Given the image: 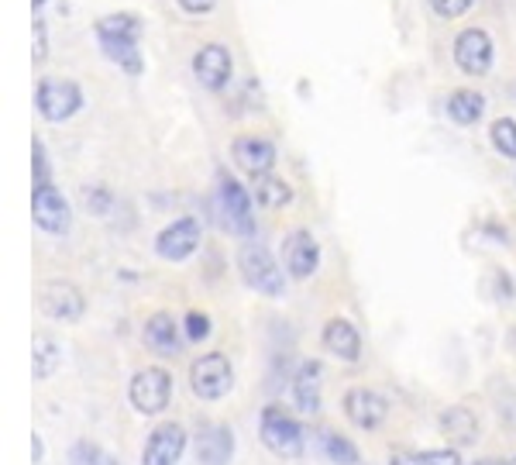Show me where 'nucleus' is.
I'll list each match as a JSON object with an SVG mask.
<instances>
[{
  "label": "nucleus",
  "instance_id": "39448f33",
  "mask_svg": "<svg viewBox=\"0 0 516 465\" xmlns=\"http://www.w3.org/2000/svg\"><path fill=\"white\" fill-rule=\"evenodd\" d=\"M190 390L203 403H217L234 390V366L224 352H207L193 359L190 366Z\"/></svg>",
  "mask_w": 516,
  "mask_h": 465
},
{
  "label": "nucleus",
  "instance_id": "a878e982",
  "mask_svg": "<svg viewBox=\"0 0 516 465\" xmlns=\"http://www.w3.org/2000/svg\"><path fill=\"white\" fill-rule=\"evenodd\" d=\"M62 366V348L52 335H35V379H49Z\"/></svg>",
  "mask_w": 516,
  "mask_h": 465
},
{
  "label": "nucleus",
  "instance_id": "e433bc0d",
  "mask_svg": "<svg viewBox=\"0 0 516 465\" xmlns=\"http://www.w3.org/2000/svg\"><path fill=\"white\" fill-rule=\"evenodd\" d=\"M472 465H510V462H503V459H475Z\"/></svg>",
  "mask_w": 516,
  "mask_h": 465
},
{
  "label": "nucleus",
  "instance_id": "aec40b11",
  "mask_svg": "<svg viewBox=\"0 0 516 465\" xmlns=\"http://www.w3.org/2000/svg\"><path fill=\"white\" fill-rule=\"evenodd\" d=\"M320 345H324L327 355L341 362H358L362 359V331L348 321V317H331L320 331Z\"/></svg>",
  "mask_w": 516,
  "mask_h": 465
},
{
  "label": "nucleus",
  "instance_id": "20e7f679",
  "mask_svg": "<svg viewBox=\"0 0 516 465\" xmlns=\"http://www.w3.org/2000/svg\"><path fill=\"white\" fill-rule=\"evenodd\" d=\"M217 211H221V224L238 238H255V197L245 190L228 169L217 173Z\"/></svg>",
  "mask_w": 516,
  "mask_h": 465
},
{
  "label": "nucleus",
  "instance_id": "b1692460",
  "mask_svg": "<svg viewBox=\"0 0 516 465\" xmlns=\"http://www.w3.org/2000/svg\"><path fill=\"white\" fill-rule=\"evenodd\" d=\"M444 111H448V118L461 124V128H472V124L482 121V114H486V97H482L479 90H468L461 87L448 97V104H444Z\"/></svg>",
  "mask_w": 516,
  "mask_h": 465
},
{
  "label": "nucleus",
  "instance_id": "412c9836",
  "mask_svg": "<svg viewBox=\"0 0 516 465\" xmlns=\"http://www.w3.org/2000/svg\"><path fill=\"white\" fill-rule=\"evenodd\" d=\"M437 428H441V434L455 448H468L479 441V417H475L468 407H448L441 417H437Z\"/></svg>",
  "mask_w": 516,
  "mask_h": 465
},
{
  "label": "nucleus",
  "instance_id": "2eb2a0df",
  "mask_svg": "<svg viewBox=\"0 0 516 465\" xmlns=\"http://www.w3.org/2000/svg\"><path fill=\"white\" fill-rule=\"evenodd\" d=\"M193 76H197V83L203 90H228L231 87V76H234V59L228 52V45L221 42H207L197 49V56H193Z\"/></svg>",
  "mask_w": 516,
  "mask_h": 465
},
{
  "label": "nucleus",
  "instance_id": "7c9ffc66",
  "mask_svg": "<svg viewBox=\"0 0 516 465\" xmlns=\"http://www.w3.org/2000/svg\"><path fill=\"white\" fill-rule=\"evenodd\" d=\"M31 176H35V186H38V183H52L49 152H45V142H42V138H35V142H31Z\"/></svg>",
  "mask_w": 516,
  "mask_h": 465
},
{
  "label": "nucleus",
  "instance_id": "473e14b6",
  "mask_svg": "<svg viewBox=\"0 0 516 465\" xmlns=\"http://www.w3.org/2000/svg\"><path fill=\"white\" fill-rule=\"evenodd\" d=\"M492 293H496V300H503V304H510V300L516 297L513 276L506 273V269H496V273H492Z\"/></svg>",
  "mask_w": 516,
  "mask_h": 465
},
{
  "label": "nucleus",
  "instance_id": "a211bd4d",
  "mask_svg": "<svg viewBox=\"0 0 516 465\" xmlns=\"http://www.w3.org/2000/svg\"><path fill=\"white\" fill-rule=\"evenodd\" d=\"M142 341L152 348L155 355L162 359H172V355L183 352L186 345V331L169 310H155L152 317H145V328H142Z\"/></svg>",
  "mask_w": 516,
  "mask_h": 465
},
{
  "label": "nucleus",
  "instance_id": "cd10ccee",
  "mask_svg": "<svg viewBox=\"0 0 516 465\" xmlns=\"http://www.w3.org/2000/svg\"><path fill=\"white\" fill-rule=\"evenodd\" d=\"M83 204H86V211H90V214L107 217V214H111V207H114V193L107 190V186L93 183V186H86V190H83Z\"/></svg>",
  "mask_w": 516,
  "mask_h": 465
},
{
  "label": "nucleus",
  "instance_id": "ddd939ff",
  "mask_svg": "<svg viewBox=\"0 0 516 465\" xmlns=\"http://www.w3.org/2000/svg\"><path fill=\"white\" fill-rule=\"evenodd\" d=\"M193 455H197V465H231L234 459V431L231 424H221V421H203L197 424L193 431Z\"/></svg>",
  "mask_w": 516,
  "mask_h": 465
},
{
  "label": "nucleus",
  "instance_id": "9b49d317",
  "mask_svg": "<svg viewBox=\"0 0 516 465\" xmlns=\"http://www.w3.org/2000/svg\"><path fill=\"white\" fill-rule=\"evenodd\" d=\"M341 410L358 431H379L393 407H389V400L382 397L379 390H372V386H351L341 400Z\"/></svg>",
  "mask_w": 516,
  "mask_h": 465
},
{
  "label": "nucleus",
  "instance_id": "f3484780",
  "mask_svg": "<svg viewBox=\"0 0 516 465\" xmlns=\"http://www.w3.org/2000/svg\"><path fill=\"white\" fill-rule=\"evenodd\" d=\"M492 59H496V49H492V38L482 28H465L455 38V66L465 76H486L492 69Z\"/></svg>",
  "mask_w": 516,
  "mask_h": 465
},
{
  "label": "nucleus",
  "instance_id": "9d476101",
  "mask_svg": "<svg viewBox=\"0 0 516 465\" xmlns=\"http://www.w3.org/2000/svg\"><path fill=\"white\" fill-rule=\"evenodd\" d=\"M38 307H42L45 317L62 324H76L86 314V297L76 283L69 279H49V283L38 290Z\"/></svg>",
  "mask_w": 516,
  "mask_h": 465
},
{
  "label": "nucleus",
  "instance_id": "c85d7f7f",
  "mask_svg": "<svg viewBox=\"0 0 516 465\" xmlns=\"http://www.w3.org/2000/svg\"><path fill=\"white\" fill-rule=\"evenodd\" d=\"M183 331H186V341L200 345V341L210 338V331H214V321H210V314H203V310H190V314L183 317Z\"/></svg>",
  "mask_w": 516,
  "mask_h": 465
},
{
  "label": "nucleus",
  "instance_id": "2f4dec72",
  "mask_svg": "<svg viewBox=\"0 0 516 465\" xmlns=\"http://www.w3.org/2000/svg\"><path fill=\"white\" fill-rule=\"evenodd\" d=\"M430 4V11L437 14V18H444V21H455L461 18V14H468L472 11V4L475 0H427Z\"/></svg>",
  "mask_w": 516,
  "mask_h": 465
},
{
  "label": "nucleus",
  "instance_id": "4be33fe9",
  "mask_svg": "<svg viewBox=\"0 0 516 465\" xmlns=\"http://www.w3.org/2000/svg\"><path fill=\"white\" fill-rule=\"evenodd\" d=\"M314 441H317V452L324 455L327 462H334V465H365L362 452H358V445L348 438V434H341L334 428H320L314 434Z\"/></svg>",
  "mask_w": 516,
  "mask_h": 465
},
{
  "label": "nucleus",
  "instance_id": "72a5a7b5",
  "mask_svg": "<svg viewBox=\"0 0 516 465\" xmlns=\"http://www.w3.org/2000/svg\"><path fill=\"white\" fill-rule=\"evenodd\" d=\"M176 4L183 7L186 14H207V11H214L217 0H176Z\"/></svg>",
  "mask_w": 516,
  "mask_h": 465
},
{
  "label": "nucleus",
  "instance_id": "6ab92c4d",
  "mask_svg": "<svg viewBox=\"0 0 516 465\" xmlns=\"http://www.w3.org/2000/svg\"><path fill=\"white\" fill-rule=\"evenodd\" d=\"M231 159H234V166H238L241 173L262 176V173H272V169H276L279 152H276V145H272L269 138L241 135V138H234V145H231Z\"/></svg>",
  "mask_w": 516,
  "mask_h": 465
},
{
  "label": "nucleus",
  "instance_id": "5701e85b",
  "mask_svg": "<svg viewBox=\"0 0 516 465\" xmlns=\"http://www.w3.org/2000/svg\"><path fill=\"white\" fill-rule=\"evenodd\" d=\"M252 197L265 211H283V207L293 204V186H289L283 176L262 173V176H252Z\"/></svg>",
  "mask_w": 516,
  "mask_h": 465
},
{
  "label": "nucleus",
  "instance_id": "6e6552de",
  "mask_svg": "<svg viewBox=\"0 0 516 465\" xmlns=\"http://www.w3.org/2000/svg\"><path fill=\"white\" fill-rule=\"evenodd\" d=\"M35 107L49 124H62L83 111V90L73 80H42L35 90Z\"/></svg>",
  "mask_w": 516,
  "mask_h": 465
},
{
  "label": "nucleus",
  "instance_id": "f257e3e1",
  "mask_svg": "<svg viewBox=\"0 0 516 465\" xmlns=\"http://www.w3.org/2000/svg\"><path fill=\"white\" fill-rule=\"evenodd\" d=\"M142 18L131 11H117V14H104L97 21V42L104 49V56L117 62L128 76H142L145 62L142 52H138V42H142Z\"/></svg>",
  "mask_w": 516,
  "mask_h": 465
},
{
  "label": "nucleus",
  "instance_id": "dca6fc26",
  "mask_svg": "<svg viewBox=\"0 0 516 465\" xmlns=\"http://www.w3.org/2000/svg\"><path fill=\"white\" fill-rule=\"evenodd\" d=\"M283 266L286 276L296 279V283H307L310 276H317L320 269V242L310 235L307 228H296L286 235L283 242Z\"/></svg>",
  "mask_w": 516,
  "mask_h": 465
},
{
  "label": "nucleus",
  "instance_id": "393cba45",
  "mask_svg": "<svg viewBox=\"0 0 516 465\" xmlns=\"http://www.w3.org/2000/svg\"><path fill=\"white\" fill-rule=\"evenodd\" d=\"M69 465H121V459L107 452L100 441L80 438L69 445Z\"/></svg>",
  "mask_w": 516,
  "mask_h": 465
},
{
  "label": "nucleus",
  "instance_id": "4468645a",
  "mask_svg": "<svg viewBox=\"0 0 516 465\" xmlns=\"http://www.w3.org/2000/svg\"><path fill=\"white\" fill-rule=\"evenodd\" d=\"M289 393H293V407L303 417H317L324 407V362L303 359L289 376Z\"/></svg>",
  "mask_w": 516,
  "mask_h": 465
},
{
  "label": "nucleus",
  "instance_id": "bb28decb",
  "mask_svg": "<svg viewBox=\"0 0 516 465\" xmlns=\"http://www.w3.org/2000/svg\"><path fill=\"white\" fill-rule=\"evenodd\" d=\"M489 142L503 159L516 162V121L513 118H496L489 124Z\"/></svg>",
  "mask_w": 516,
  "mask_h": 465
},
{
  "label": "nucleus",
  "instance_id": "f704fd0d",
  "mask_svg": "<svg viewBox=\"0 0 516 465\" xmlns=\"http://www.w3.org/2000/svg\"><path fill=\"white\" fill-rule=\"evenodd\" d=\"M31 459H35V465L45 462V441H42V434H35V438H31Z\"/></svg>",
  "mask_w": 516,
  "mask_h": 465
},
{
  "label": "nucleus",
  "instance_id": "423d86ee",
  "mask_svg": "<svg viewBox=\"0 0 516 465\" xmlns=\"http://www.w3.org/2000/svg\"><path fill=\"white\" fill-rule=\"evenodd\" d=\"M128 400L142 417H159L172 403V372L162 366H145L131 376Z\"/></svg>",
  "mask_w": 516,
  "mask_h": 465
},
{
  "label": "nucleus",
  "instance_id": "4c0bfd02",
  "mask_svg": "<svg viewBox=\"0 0 516 465\" xmlns=\"http://www.w3.org/2000/svg\"><path fill=\"white\" fill-rule=\"evenodd\" d=\"M31 4H35V11H42V7H45V0H31Z\"/></svg>",
  "mask_w": 516,
  "mask_h": 465
},
{
  "label": "nucleus",
  "instance_id": "c756f323",
  "mask_svg": "<svg viewBox=\"0 0 516 465\" xmlns=\"http://www.w3.org/2000/svg\"><path fill=\"white\" fill-rule=\"evenodd\" d=\"M417 465H465L461 452L455 445H444V448H424V452H413Z\"/></svg>",
  "mask_w": 516,
  "mask_h": 465
},
{
  "label": "nucleus",
  "instance_id": "c9c22d12",
  "mask_svg": "<svg viewBox=\"0 0 516 465\" xmlns=\"http://www.w3.org/2000/svg\"><path fill=\"white\" fill-rule=\"evenodd\" d=\"M389 465H417V459H413V452H403L400 448V452L389 455Z\"/></svg>",
  "mask_w": 516,
  "mask_h": 465
},
{
  "label": "nucleus",
  "instance_id": "1a4fd4ad",
  "mask_svg": "<svg viewBox=\"0 0 516 465\" xmlns=\"http://www.w3.org/2000/svg\"><path fill=\"white\" fill-rule=\"evenodd\" d=\"M203 242V224L197 217H176L166 228L155 235V255L166 262H186L190 255H197V248Z\"/></svg>",
  "mask_w": 516,
  "mask_h": 465
},
{
  "label": "nucleus",
  "instance_id": "7ed1b4c3",
  "mask_svg": "<svg viewBox=\"0 0 516 465\" xmlns=\"http://www.w3.org/2000/svg\"><path fill=\"white\" fill-rule=\"evenodd\" d=\"M238 273L245 279L248 290L262 293V297L279 300L286 293V266H279V259L269 252L262 242L248 238L245 245L238 248Z\"/></svg>",
  "mask_w": 516,
  "mask_h": 465
},
{
  "label": "nucleus",
  "instance_id": "58836bf2",
  "mask_svg": "<svg viewBox=\"0 0 516 465\" xmlns=\"http://www.w3.org/2000/svg\"><path fill=\"white\" fill-rule=\"evenodd\" d=\"M510 465H516V459H513V462H510Z\"/></svg>",
  "mask_w": 516,
  "mask_h": 465
},
{
  "label": "nucleus",
  "instance_id": "f8f14e48",
  "mask_svg": "<svg viewBox=\"0 0 516 465\" xmlns=\"http://www.w3.org/2000/svg\"><path fill=\"white\" fill-rule=\"evenodd\" d=\"M190 445H193L190 431H186L183 424H176V421H166L145 438L142 465H179Z\"/></svg>",
  "mask_w": 516,
  "mask_h": 465
},
{
  "label": "nucleus",
  "instance_id": "f03ea898",
  "mask_svg": "<svg viewBox=\"0 0 516 465\" xmlns=\"http://www.w3.org/2000/svg\"><path fill=\"white\" fill-rule=\"evenodd\" d=\"M258 438L279 459H300L307 452V428L286 403H265L258 414Z\"/></svg>",
  "mask_w": 516,
  "mask_h": 465
},
{
  "label": "nucleus",
  "instance_id": "0eeeda50",
  "mask_svg": "<svg viewBox=\"0 0 516 465\" xmlns=\"http://www.w3.org/2000/svg\"><path fill=\"white\" fill-rule=\"evenodd\" d=\"M31 217H35V224L45 235L56 238L69 235V228H73V207H69L66 193L56 183H38L31 190Z\"/></svg>",
  "mask_w": 516,
  "mask_h": 465
}]
</instances>
